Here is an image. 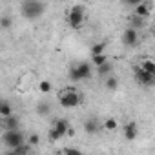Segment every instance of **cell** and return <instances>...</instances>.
<instances>
[{"mask_svg": "<svg viewBox=\"0 0 155 155\" xmlns=\"http://www.w3.org/2000/svg\"><path fill=\"white\" fill-rule=\"evenodd\" d=\"M69 124H68V120H64V119H57L53 124H51V128H49V131H48V137H49V140L51 142H57V140H60V139H64L68 133H69Z\"/></svg>", "mask_w": 155, "mask_h": 155, "instance_id": "cell-6", "label": "cell"}, {"mask_svg": "<svg viewBox=\"0 0 155 155\" xmlns=\"http://www.w3.org/2000/svg\"><path fill=\"white\" fill-rule=\"evenodd\" d=\"M133 77H135L137 84L142 86V88H151V86H155V77L150 75V73H146L139 64L133 66Z\"/></svg>", "mask_w": 155, "mask_h": 155, "instance_id": "cell-7", "label": "cell"}, {"mask_svg": "<svg viewBox=\"0 0 155 155\" xmlns=\"http://www.w3.org/2000/svg\"><path fill=\"white\" fill-rule=\"evenodd\" d=\"M11 115H13V111H11L9 102H8V101L0 102V117H2V119H8V117H11Z\"/></svg>", "mask_w": 155, "mask_h": 155, "instance_id": "cell-19", "label": "cell"}, {"mask_svg": "<svg viewBox=\"0 0 155 155\" xmlns=\"http://www.w3.org/2000/svg\"><path fill=\"white\" fill-rule=\"evenodd\" d=\"M49 111H51V106H49V102H38L37 104V113L38 115H49Z\"/></svg>", "mask_w": 155, "mask_h": 155, "instance_id": "cell-20", "label": "cell"}, {"mask_svg": "<svg viewBox=\"0 0 155 155\" xmlns=\"http://www.w3.org/2000/svg\"><path fill=\"white\" fill-rule=\"evenodd\" d=\"M102 130L108 131V133L117 131V130H119V120H117L115 117H106V119L102 120Z\"/></svg>", "mask_w": 155, "mask_h": 155, "instance_id": "cell-12", "label": "cell"}, {"mask_svg": "<svg viewBox=\"0 0 155 155\" xmlns=\"http://www.w3.org/2000/svg\"><path fill=\"white\" fill-rule=\"evenodd\" d=\"M151 37H153V38H155V28H153V29H151Z\"/></svg>", "mask_w": 155, "mask_h": 155, "instance_id": "cell-27", "label": "cell"}, {"mask_svg": "<svg viewBox=\"0 0 155 155\" xmlns=\"http://www.w3.org/2000/svg\"><path fill=\"white\" fill-rule=\"evenodd\" d=\"M29 144L28 146H22V148H18V150H8L4 155H29Z\"/></svg>", "mask_w": 155, "mask_h": 155, "instance_id": "cell-21", "label": "cell"}, {"mask_svg": "<svg viewBox=\"0 0 155 155\" xmlns=\"http://www.w3.org/2000/svg\"><path fill=\"white\" fill-rule=\"evenodd\" d=\"M111 71H113V64H111L110 60H108L106 64H102V66L97 68V75H99V77H106V79L111 75Z\"/></svg>", "mask_w": 155, "mask_h": 155, "instance_id": "cell-16", "label": "cell"}, {"mask_svg": "<svg viewBox=\"0 0 155 155\" xmlns=\"http://www.w3.org/2000/svg\"><path fill=\"white\" fill-rule=\"evenodd\" d=\"M91 62L99 68V66H102V64L108 62V57H106V55H97V57H91Z\"/></svg>", "mask_w": 155, "mask_h": 155, "instance_id": "cell-23", "label": "cell"}, {"mask_svg": "<svg viewBox=\"0 0 155 155\" xmlns=\"http://www.w3.org/2000/svg\"><path fill=\"white\" fill-rule=\"evenodd\" d=\"M151 9H153V4H151V2L140 0V2L135 6V9H133V15H137V17H140V18L146 20V18L151 15Z\"/></svg>", "mask_w": 155, "mask_h": 155, "instance_id": "cell-9", "label": "cell"}, {"mask_svg": "<svg viewBox=\"0 0 155 155\" xmlns=\"http://www.w3.org/2000/svg\"><path fill=\"white\" fill-rule=\"evenodd\" d=\"M2 124H4V130L8 131V130H20L18 126H20V122H18V117L13 113L11 117H8V119H2Z\"/></svg>", "mask_w": 155, "mask_h": 155, "instance_id": "cell-13", "label": "cell"}, {"mask_svg": "<svg viewBox=\"0 0 155 155\" xmlns=\"http://www.w3.org/2000/svg\"><path fill=\"white\" fill-rule=\"evenodd\" d=\"M29 155H35V153H29Z\"/></svg>", "mask_w": 155, "mask_h": 155, "instance_id": "cell-28", "label": "cell"}, {"mask_svg": "<svg viewBox=\"0 0 155 155\" xmlns=\"http://www.w3.org/2000/svg\"><path fill=\"white\" fill-rule=\"evenodd\" d=\"M9 26H11V20H9V17L2 15V17H0V28H2V29H9Z\"/></svg>", "mask_w": 155, "mask_h": 155, "instance_id": "cell-25", "label": "cell"}, {"mask_svg": "<svg viewBox=\"0 0 155 155\" xmlns=\"http://www.w3.org/2000/svg\"><path fill=\"white\" fill-rule=\"evenodd\" d=\"M93 73H91V64L90 62H79V64H73L69 68V81L71 82H81V81H86L90 79Z\"/></svg>", "mask_w": 155, "mask_h": 155, "instance_id": "cell-4", "label": "cell"}, {"mask_svg": "<svg viewBox=\"0 0 155 155\" xmlns=\"http://www.w3.org/2000/svg\"><path fill=\"white\" fill-rule=\"evenodd\" d=\"M122 44L126 48H135L139 44V31L133 28H126L122 31Z\"/></svg>", "mask_w": 155, "mask_h": 155, "instance_id": "cell-8", "label": "cell"}, {"mask_svg": "<svg viewBox=\"0 0 155 155\" xmlns=\"http://www.w3.org/2000/svg\"><path fill=\"white\" fill-rule=\"evenodd\" d=\"M62 155H82V151L77 150V148H73V146H68V148H64Z\"/></svg>", "mask_w": 155, "mask_h": 155, "instance_id": "cell-24", "label": "cell"}, {"mask_svg": "<svg viewBox=\"0 0 155 155\" xmlns=\"http://www.w3.org/2000/svg\"><path fill=\"white\" fill-rule=\"evenodd\" d=\"M2 142H4V146L8 150H18L22 146H26L24 144V135H22L20 130H8V131H4L2 133Z\"/></svg>", "mask_w": 155, "mask_h": 155, "instance_id": "cell-5", "label": "cell"}, {"mask_svg": "<svg viewBox=\"0 0 155 155\" xmlns=\"http://www.w3.org/2000/svg\"><path fill=\"white\" fill-rule=\"evenodd\" d=\"M86 20V6L82 4H73L68 9V24L71 29H81Z\"/></svg>", "mask_w": 155, "mask_h": 155, "instance_id": "cell-3", "label": "cell"}, {"mask_svg": "<svg viewBox=\"0 0 155 155\" xmlns=\"http://www.w3.org/2000/svg\"><path fill=\"white\" fill-rule=\"evenodd\" d=\"M38 142H40V137H38L37 133H31L29 139H28V144H29V146H38Z\"/></svg>", "mask_w": 155, "mask_h": 155, "instance_id": "cell-26", "label": "cell"}, {"mask_svg": "<svg viewBox=\"0 0 155 155\" xmlns=\"http://www.w3.org/2000/svg\"><path fill=\"white\" fill-rule=\"evenodd\" d=\"M57 99H58V104H60L62 108H66V110L77 108V106H81V102H82V97H81V93L77 91L75 88H71V86H66V88H62V90L58 91Z\"/></svg>", "mask_w": 155, "mask_h": 155, "instance_id": "cell-2", "label": "cell"}, {"mask_svg": "<svg viewBox=\"0 0 155 155\" xmlns=\"http://www.w3.org/2000/svg\"><path fill=\"white\" fill-rule=\"evenodd\" d=\"M128 28H133V29H140V28H144V18H140V17H137V15H131V17H128Z\"/></svg>", "mask_w": 155, "mask_h": 155, "instance_id": "cell-15", "label": "cell"}, {"mask_svg": "<svg viewBox=\"0 0 155 155\" xmlns=\"http://www.w3.org/2000/svg\"><path fill=\"white\" fill-rule=\"evenodd\" d=\"M104 88H106L108 91H115V90L119 88V79H117L115 75H110L108 79L104 81Z\"/></svg>", "mask_w": 155, "mask_h": 155, "instance_id": "cell-17", "label": "cell"}, {"mask_svg": "<svg viewBox=\"0 0 155 155\" xmlns=\"http://www.w3.org/2000/svg\"><path fill=\"white\" fill-rule=\"evenodd\" d=\"M139 66H140L146 73H150V75H153V77H155V60H153V58L144 57V58L139 62Z\"/></svg>", "mask_w": 155, "mask_h": 155, "instance_id": "cell-14", "label": "cell"}, {"mask_svg": "<svg viewBox=\"0 0 155 155\" xmlns=\"http://www.w3.org/2000/svg\"><path fill=\"white\" fill-rule=\"evenodd\" d=\"M106 42H95L91 46V57H97V55H106Z\"/></svg>", "mask_w": 155, "mask_h": 155, "instance_id": "cell-18", "label": "cell"}, {"mask_svg": "<svg viewBox=\"0 0 155 155\" xmlns=\"http://www.w3.org/2000/svg\"><path fill=\"white\" fill-rule=\"evenodd\" d=\"M101 126H102V124H101L95 117H90V119L84 120V131L90 133V135H95V133L101 130Z\"/></svg>", "mask_w": 155, "mask_h": 155, "instance_id": "cell-11", "label": "cell"}, {"mask_svg": "<svg viewBox=\"0 0 155 155\" xmlns=\"http://www.w3.org/2000/svg\"><path fill=\"white\" fill-rule=\"evenodd\" d=\"M38 90H40V93H49L53 90V84L49 81H42V82H38Z\"/></svg>", "mask_w": 155, "mask_h": 155, "instance_id": "cell-22", "label": "cell"}, {"mask_svg": "<svg viewBox=\"0 0 155 155\" xmlns=\"http://www.w3.org/2000/svg\"><path fill=\"white\" fill-rule=\"evenodd\" d=\"M122 135H124L126 140H135L137 135H139V124L135 120H128L122 128Z\"/></svg>", "mask_w": 155, "mask_h": 155, "instance_id": "cell-10", "label": "cell"}, {"mask_svg": "<svg viewBox=\"0 0 155 155\" xmlns=\"http://www.w3.org/2000/svg\"><path fill=\"white\" fill-rule=\"evenodd\" d=\"M48 9V4L38 2V0H26L20 4V15L28 20H37L40 18Z\"/></svg>", "mask_w": 155, "mask_h": 155, "instance_id": "cell-1", "label": "cell"}]
</instances>
